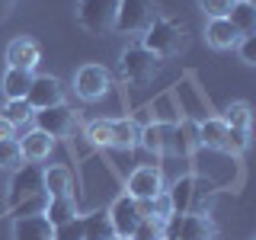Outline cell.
<instances>
[{
  "label": "cell",
  "instance_id": "obj_1",
  "mask_svg": "<svg viewBox=\"0 0 256 240\" xmlns=\"http://www.w3.org/2000/svg\"><path fill=\"white\" fill-rule=\"evenodd\" d=\"M214 196V186L196 176H182L170 189V205L173 214H205V198Z\"/></svg>",
  "mask_w": 256,
  "mask_h": 240
},
{
  "label": "cell",
  "instance_id": "obj_2",
  "mask_svg": "<svg viewBox=\"0 0 256 240\" xmlns=\"http://www.w3.org/2000/svg\"><path fill=\"white\" fill-rule=\"evenodd\" d=\"M144 36V48L157 58H170V54H180L186 48V29L180 22H170V20H154Z\"/></svg>",
  "mask_w": 256,
  "mask_h": 240
},
{
  "label": "cell",
  "instance_id": "obj_3",
  "mask_svg": "<svg viewBox=\"0 0 256 240\" xmlns=\"http://www.w3.org/2000/svg\"><path fill=\"white\" fill-rule=\"evenodd\" d=\"M164 240H214V228L205 214H170L164 221Z\"/></svg>",
  "mask_w": 256,
  "mask_h": 240
},
{
  "label": "cell",
  "instance_id": "obj_4",
  "mask_svg": "<svg viewBox=\"0 0 256 240\" xmlns=\"http://www.w3.org/2000/svg\"><path fill=\"white\" fill-rule=\"evenodd\" d=\"M116 10L118 0H80L77 4V20L80 26L93 36H102L106 29L116 26Z\"/></svg>",
  "mask_w": 256,
  "mask_h": 240
},
{
  "label": "cell",
  "instance_id": "obj_5",
  "mask_svg": "<svg viewBox=\"0 0 256 240\" xmlns=\"http://www.w3.org/2000/svg\"><path fill=\"white\" fill-rule=\"evenodd\" d=\"M154 20H157L154 0H118V10H116L118 32H144Z\"/></svg>",
  "mask_w": 256,
  "mask_h": 240
},
{
  "label": "cell",
  "instance_id": "obj_6",
  "mask_svg": "<svg viewBox=\"0 0 256 240\" xmlns=\"http://www.w3.org/2000/svg\"><path fill=\"white\" fill-rule=\"evenodd\" d=\"M160 70V58L150 54L144 45H134L122 52V77L132 80V84H150Z\"/></svg>",
  "mask_w": 256,
  "mask_h": 240
},
{
  "label": "cell",
  "instance_id": "obj_7",
  "mask_svg": "<svg viewBox=\"0 0 256 240\" xmlns=\"http://www.w3.org/2000/svg\"><path fill=\"white\" fill-rule=\"evenodd\" d=\"M38 192H45V170L36 164H26L20 166L10 182V196H6V202H10V208H16L20 202H26V198L38 196Z\"/></svg>",
  "mask_w": 256,
  "mask_h": 240
},
{
  "label": "cell",
  "instance_id": "obj_8",
  "mask_svg": "<svg viewBox=\"0 0 256 240\" xmlns=\"http://www.w3.org/2000/svg\"><path fill=\"white\" fill-rule=\"evenodd\" d=\"M74 109H68L64 102H58V106H48V109H38L36 112V128L38 132H45L48 138H68L70 132H74Z\"/></svg>",
  "mask_w": 256,
  "mask_h": 240
},
{
  "label": "cell",
  "instance_id": "obj_9",
  "mask_svg": "<svg viewBox=\"0 0 256 240\" xmlns=\"http://www.w3.org/2000/svg\"><path fill=\"white\" fill-rule=\"evenodd\" d=\"M106 214H109V221H112V230H116V237H132L134 228L141 224V218H148V214L141 212V205L134 202L132 196H122Z\"/></svg>",
  "mask_w": 256,
  "mask_h": 240
},
{
  "label": "cell",
  "instance_id": "obj_10",
  "mask_svg": "<svg viewBox=\"0 0 256 240\" xmlns=\"http://www.w3.org/2000/svg\"><path fill=\"white\" fill-rule=\"evenodd\" d=\"M160 192H164V176H160L157 166H138L128 176V196L134 202H150Z\"/></svg>",
  "mask_w": 256,
  "mask_h": 240
},
{
  "label": "cell",
  "instance_id": "obj_11",
  "mask_svg": "<svg viewBox=\"0 0 256 240\" xmlns=\"http://www.w3.org/2000/svg\"><path fill=\"white\" fill-rule=\"evenodd\" d=\"M109 86V70L102 64H86V68L77 70V96L80 100H100Z\"/></svg>",
  "mask_w": 256,
  "mask_h": 240
},
{
  "label": "cell",
  "instance_id": "obj_12",
  "mask_svg": "<svg viewBox=\"0 0 256 240\" xmlns=\"http://www.w3.org/2000/svg\"><path fill=\"white\" fill-rule=\"evenodd\" d=\"M26 102L32 109H48V106H58L61 102V84L52 74L45 77H32V86L26 93Z\"/></svg>",
  "mask_w": 256,
  "mask_h": 240
},
{
  "label": "cell",
  "instance_id": "obj_13",
  "mask_svg": "<svg viewBox=\"0 0 256 240\" xmlns=\"http://www.w3.org/2000/svg\"><path fill=\"white\" fill-rule=\"evenodd\" d=\"M42 58V48H38L36 38L29 36H20L13 38L10 48H6V61H10V68H20V70H32Z\"/></svg>",
  "mask_w": 256,
  "mask_h": 240
},
{
  "label": "cell",
  "instance_id": "obj_14",
  "mask_svg": "<svg viewBox=\"0 0 256 240\" xmlns=\"http://www.w3.org/2000/svg\"><path fill=\"white\" fill-rule=\"evenodd\" d=\"M52 224L45 221V214H29V218L13 221V240H52Z\"/></svg>",
  "mask_w": 256,
  "mask_h": 240
},
{
  "label": "cell",
  "instance_id": "obj_15",
  "mask_svg": "<svg viewBox=\"0 0 256 240\" xmlns=\"http://www.w3.org/2000/svg\"><path fill=\"white\" fill-rule=\"evenodd\" d=\"M205 38H208V45H212V48H237V42L244 36L230 26V20H212V22H208V29H205Z\"/></svg>",
  "mask_w": 256,
  "mask_h": 240
},
{
  "label": "cell",
  "instance_id": "obj_16",
  "mask_svg": "<svg viewBox=\"0 0 256 240\" xmlns=\"http://www.w3.org/2000/svg\"><path fill=\"white\" fill-rule=\"evenodd\" d=\"M228 134H230V128L224 125V118H208L198 128V141L212 150H228Z\"/></svg>",
  "mask_w": 256,
  "mask_h": 240
},
{
  "label": "cell",
  "instance_id": "obj_17",
  "mask_svg": "<svg viewBox=\"0 0 256 240\" xmlns=\"http://www.w3.org/2000/svg\"><path fill=\"white\" fill-rule=\"evenodd\" d=\"M170 134H173V128H166V125H148L144 132H138V144L154 150V154H164V150L173 148Z\"/></svg>",
  "mask_w": 256,
  "mask_h": 240
},
{
  "label": "cell",
  "instance_id": "obj_18",
  "mask_svg": "<svg viewBox=\"0 0 256 240\" xmlns=\"http://www.w3.org/2000/svg\"><path fill=\"white\" fill-rule=\"evenodd\" d=\"M228 20L240 36H253L256 32V6H253V0H237L234 10L228 13Z\"/></svg>",
  "mask_w": 256,
  "mask_h": 240
},
{
  "label": "cell",
  "instance_id": "obj_19",
  "mask_svg": "<svg viewBox=\"0 0 256 240\" xmlns=\"http://www.w3.org/2000/svg\"><path fill=\"white\" fill-rule=\"evenodd\" d=\"M20 150L26 160H45L48 154H52V138H48L45 132H29L26 138H20Z\"/></svg>",
  "mask_w": 256,
  "mask_h": 240
},
{
  "label": "cell",
  "instance_id": "obj_20",
  "mask_svg": "<svg viewBox=\"0 0 256 240\" xmlns=\"http://www.w3.org/2000/svg\"><path fill=\"white\" fill-rule=\"evenodd\" d=\"M29 86H32V70L10 68L4 74V93H6V100H26Z\"/></svg>",
  "mask_w": 256,
  "mask_h": 240
},
{
  "label": "cell",
  "instance_id": "obj_21",
  "mask_svg": "<svg viewBox=\"0 0 256 240\" xmlns=\"http://www.w3.org/2000/svg\"><path fill=\"white\" fill-rule=\"evenodd\" d=\"M70 218H77L74 198H70V196H64V198H48V205H45V221L52 224V228H58V224L70 221Z\"/></svg>",
  "mask_w": 256,
  "mask_h": 240
},
{
  "label": "cell",
  "instance_id": "obj_22",
  "mask_svg": "<svg viewBox=\"0 0 256 240\" xmlns=\"http://www.w3.org/2000/svg\"><path fill=\"white\" fill-rule=\"evenodd\" d=\"M116 230H112V221L106 212H96L84 218V240H112Z\"/></svg>",
  "mask_w": 256,
  "mask_h": 240
},
{
  "label": "cell",
  "instance_id": "obj_23",
  "mask_svg": "<svg viewBox=\"0 0 256 240\" xmlns=\"http://www.w3.org/2000/svg\"><path fill=\"white\" fill-rule=\"evenodd\" d=\"M45 196L48 198L70 196V173L64 170V166H52V170H45Z\"/></svg>",
  "mask_w": 256,
  "mask_h": 240
},
{
  "label": "cell",
  "instance_id": "obj_24",
  "mask_svg": "<svg viewBox=\"0 0 256 240\" xmlns=\"http://www.w3.org/2000/svg\"><path fill=\"white\" fill-rule=\"evenodd\" d=\"M109 144L112 148H134L138 144V128L134 122H109Z\"/></svg>",
  "mask_w": 256,
  "mask_h": 240
},
{
  "label": "cell",
  "instance_id": "obj_25",
  "mask_svg": "<svg viewBox=\"0 0 256 240\" xmlns=\"http://www.w3.org/2000/svg\"><path fill=\"white\" fill-rule=\"evenodd\" d=\"M32 116H36V112H32V106H29L26 100H10V102H6V109H4V116H0V118H6L10 125H26Z\"/></svg>",
  "mask_w": 256,
  "mask_h": 240
},
{
  "label": "cell",
  "instance_id": "obj_26",
  "mask_svg": "<svg viewBox=\"0 0 256 240\" xmlns=\"http://www.w3.org/2000/svg\"><path fill=\"white\" fill-rule=\"evenodd\" d=\"M224 125L250 132V106H246V102H230V106H228V116H224Z\"/></svg>",
  "mask_w": 256,
  "mask_h": 240
},
{
  "label": "cell",
  "instance_id": "obj_27",
  "mask_svg": "<svg viewBox=\"0 0 256 240\" xmlns=\"http://www.w3.org/2000/svg\"><path fill=\"white\" fill-rule=\"evenodd\" d=\"M128 240H164V221H157V218H141V224L134 228V234L128 237Z\"/></svg>",
  "mask_w": 256,
  "mask_h": 240
},
{
  "label": "cell",
  "instance_id": "obj_28",
  "mask_svg": "<svg viewBox=\"0 0 256 240\" xmlns=\"http://www.w3.org/2000/svg\"><path fill=\"white\" fill-rule=\"evenodd\" d=\"M22 164V150H20V141L16 138H4L0 141V166H20Z\"/></svg>",
  "mask_w": 256,
  "mask_h": 240
},
{
  "label": "cell",
  "instance_id": "obj_29",
  "mask_svg": "<svg viewBox=\"0 0 256 240\" xmlns=\"http://www.w3.org/2000/svg\"><path fill=\"white\" fill-rule=\"evenodd\" d=\"M45 205H48V196L45 192H38V196L26 198V202H20L13 208V218H29V214H45Z\"/></svg>",
  "mask_w": 256,
  "mask_h": 240
},
{
  "label": "cell",
  "instance_id": "obj_30",
  "mask_svg": "<svg viewBox=\"0 0 256 240\" xmlns=\"http://www.w3.org/2000/svg\"><path fill=\"white\" fill-rule=\"evenodd\" d=\"M52 240H84V218H70L52 230Z\"/></svg>",
  "mask_w": 256,
  "mask_h": 240
},
{
  "label": "cell",
  "instance_id": "obj_31",
  "mask_svg": "<svg viewBox=\"0 0 256 240\" xmlns=\"http://www.w3.org/2000/svg\"><path fill=\"white\" fill-rule=\"evenodd\" d=\"M237 0H202V10L205 16H212V20H228V13L234 10Z\"/></svg>",
  "mask_w": 256,
  "mask_h": 240
},
{
  "label": "cell",
  "instance_id": "obj_32",
  "mask_svg": "<svg viewBox=\"0 0 256 240\" xmlns=\"http://www.w3.org/2000/svg\"><path fill=\"white\" fill-rule=\"evenodd\" d=\"M173 214V205H170V196H154L150 198V218H157V221H166Z\"/></svg>",
  "mask_w": 256,
  "mask_h": 240
},
{
  "label": "cell",
  "instance_id": "obj_33",
  "mask_svg": "<svg viewBox=\"0 0 256 240\" xmlns=\"http://www.w3.org/2000/svg\"><path fill=\"white\" fill-rule=\"evenodd\" d=\"M237 45H240V58L246 64H256V36H244Z\"/></svg>",
  "mask_w": 256,
  "mask_h": 240
},
{
  "label": "cell",
  "instance_id": "obj_34",
  "mask_svg": "<svg viewBox=\"0 0 256 240\" xmlns=\"http://www.w3.org/2000/svg\"><path fill=\"white\" fill-rule=\"evenodd\" d=\"M4 138H13V125L6 122V118H0V141Z\"/></svg>",
  "mask_w": 256,
  "mask_h": 240
},
{
  "label": "cell",
  "instance_id": "obj_35",
  "mask_svg": "<svg viewBox=\"0 0 256 240\" xmlns=\"http://www.w3.org/2000/svg\"><path fill=\"white\" fill-rule=\"evenodd\" d=\"M10 10H13V0H0V20H6Z\"/></svg>",
  "mask_w": 256,
  "mask_h": 240
},
{
  "label": "cell",
  "instance_id": "obj_36",
  "mask_svg": "<svg viewBox=\"0 0 256 240\" xmlns=\"http://www.w3.org/2000/svg\"><path fill=\"white\" fill-rule=\"evenodd\" d=\"M112 240H128V237H112Z\"/></svg>",
  "mask_w": 256,
  "mask_h": 240
}]
</instances>
